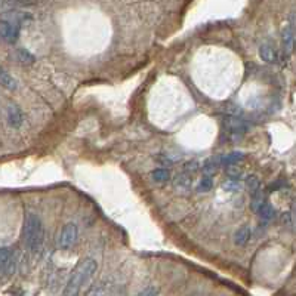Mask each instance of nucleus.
Wrapping results in <instances>:
<instances>
[{"instance_id":"1","label":"nucleus","mask_w":296,"mask_h":296,"mask_svg":"<svg viewBox=\"0 0 296 296\" xmlns=\"http://www.w3.org/2000/svg\"><path fill=\"white\" fill-rule=\"evenodd\" d=\"M98 262L93 258H83L79 261L76 268L73 270L69 283L64 289V296H77L80 293L82 287H85L96 273Z\"/></svg>"},{"instance_id":"2","label":"nucleus","mask_w":296,"mask_h":296,"mask_svg":"<svg viewBox=\"0 0 296 296\" xmlns=\"http://www.w3.org/2000/svg\"><path fill=\"white\" fill-rule=\"evenodd\" d=\"M23 240L25 248L31 253H39L45 243V227L39 215L28 212L23 225Z\"/></svg>"},{"instance_id":"3","label":"nucleus","mask_w":296,"mask_h":296,"mask_svg":"<svg viewBox=\"0 0 296 296\" xmlns=\"http://www.w3.org/2000/svg\"><path fill=\"white\" fill-rule=\"evenodd\" d=\"M20 31H21V23L18 20H8V18H3L2 23H0V34H2V39L5 43L8 45H14L18 37H20Z\"/></svg>"},{"instance_id":"4","label":"nucleus","mask_w":296,"mask_h":296,"mask_svg":"<svg viewBox=\"0 0 296 296\" xmlns=\"http://www.w3.org/2000/svg\"><path fill=\"white\" fill-rule=\"evenodd\" d=\"M77 237H79V228L74 222H69L66 224L64 227L61 228L60 234H58V248L61 249H70L76 245L77 242Z\"/></svg>"},{"instance_id":"5","label":"nucleus","mask_w":296,"mask_h":296,"mask_svg":"<svg viewBox=\"0 0 296 296\" xmlns=\"http://www.w3.org/2000/svg\"><path fill=\"white\" fill-rule=\"evenodd\" d=\"M0 270H2V278L6 280L9 277H12L15 270H17V259L14 252L9 248L3 246L0 249Z\"/></svg>"},{"instance_id":"6","label":"nucleus","mask_w":296,"mask_h":296,"mask_svg":"<svg viewBox=\"0 0 296 296\" xmlns=\"http://www.w3.org/2000/svg\"><path fill=\"white\" fill-rule=\"evenodd\" d=\"M224 126H225V131H227L228 134L232 135V138L240 137L248 129V125L242 119H239V117H227L224 120Z\"/></svg>"},{"instance_id":"7","label":"nucleus","mask_w":296,"mask_h":296,"mask_svg":"<svg viewBox=\"0 0 296 296\" xmlns=\"http://www.w3.org/2000/svg\"><path fill=\"white\" fill-rule=\"evenodd\" d=\"M295 47V24L287 23L283 30V53L289 56Z\"/></svg>"},{"instance_id":"8","label":"nucleus","mask_w":296,"mask_h":296,"mask_svg":"<svg viewBox=\"0 0 296 296\" xmlns=\"http://www.w3.org/2000/svg\"><path fill=\"white\" fill-rule=\"evenodd\" d=\"M6 119H8L9 126H12V128H15V129L20 128L24 122L23 110H21L18 105H15V104H9V105L6 107Z\"/></svg>"},{"instance_id":"9","label":"nucleus","mask_w":296,"mask_h":296,"mask_svg":"<svg viewBox=\"0 0 296 296\" xmlns=\"http://www.w3.org/2000/svg\"><path fill=\"white\" fill-rule=\"evenodd\" d=\"M259 56L264 61H267V63H275L278 60V52L274 47L273 43L265 42V43H262V45L259 46Z\"/></svg>"},{"instance_id":"10","label":"nucleus","mask_w":296,"mask_h":296,"mask_svg":"<svg viewBox=\"0 0 296 296\" xmlns=\"http://www.w3.org/2000/svg\"><path fill=\"white\" fill-rule=\"evenodd\" d=\"M251 227L249 225H243V227H240L237 229V232H235V239H234V242H235V245H239V246H245L248 242H249V239H251Z\"/></svg>"},{"instance_id":"11","label":"nucleus","mask_w":296,"mask_h":296,"mask_svg":"<svg viewBox=\"0 0 296 296\" xmlns=\"http://www.w3.org/2000/svg\"><path fill=\"white\" fill-rule=\"evenodd\" d=\"M0 83L8 91H15L17 89V80L6 70H2L0 71Z\"/></svg>"},{"instance_id":"12","label":"nucleus","mask_w":296,"mask_h":296,"mask_svg":"<svg viewBox=\"0 0 296 296\" xmlns=\"http://www.w3.org/2000/svg\"><path fill=\"white\" fill-rule=\"evenodd\" d=\"M245 159L243 153H229V154H221V166H234L239 161Z\"/></svg>"},{"instance_id":"13","label":"nucleus","mask_w":296,"mask_h":296,"mask_svg":"<svg viewBox=\"0 0 296 296\" xmlns=\"http://www.w3.org/2000/svg\"><path fill=\"white\" fill-rule=\"evenodd\" d=\"M15 56H17V60L20 61V63H23V64H31V63H34V55L33 53H30L27 49H18L17 52H15Z\"/></svg>"},{"instance_id":"14","label":"nucleus","mask_w":296,"mask_h":296,"mask_svg":"<svg viewBox=\"0 0 296 296\" xmlns=\"http://www.w3.org/2000/svg\"><path fill=\"white\" fill-rule=\"evenodd\" d=\"M246 185H248V188H249V193H251L252 197L261 193V184H259L256 176H249L248 181H246Z\"/></svg>"},{"instance_id":"15","label":"nucleus","mask_w":296,"mask_h":296,"mask_svg":"<svg viewBox=\"0 0 296 296\" xmlns=\"http://www.w3.org/2000/svg\"><path fill=\"white\" fill-rule=\"evenodd\" d=\"M151 176H153V180L157 181V183H166V181H169V178H170V172L166 170V169H156V170L151 173Z\"/></svg>"},{"instance_id":"16","label":"nucleus","mask_w":296,"mask_h":296,"mask_svg":"<svg viewBox=\"0 0 296 296\" xmlns=\"http://www.w3.org/2000/svg\"><path fill=\"white\" fill-rule=\"evenodd\" d=\"M212 187H213V178L210 175H206V176L202 178V181L199 183V185H197V190L206 193V191L212 190Z\"/></svg>"},{"instance_id":"17","label":"nucleus","mask_w":296,"mask_h":296,"mask_svg":"<svg viewBox=\"0 0 296 296\" xmlns=\"http://www.w3.org/2000/svg\"><path fill=\"white\" fill-rule=\"evenodd\" d=\"M224 188L227 191H239L242 188V184L234 181V180H228L227 183H224Z\"/></svg>"},{"instance_id":"18","label":"nucleus","mask_w":296,"mask_h":296,"mask_svg":"<svg viewBox=\"0 0 296 296\" xmlns=\"http://www.w3.org/2000/svg\"><path fill=\"white\" fill-rule=\"evenodd\" d=\"M86 296H105V287L104 286H95L86 293Z\"/></svg>"},{"instance_id":"19","label":"nucleus","mask_w":296,"mask_h":296,"mask_svg":"<svg viewBox=\"0 0 296 296\" xmlns=\"http://www.w3.org/2000/svg\"><path fill=\"white\" fill-rule=\"evenodd\" d=\"M138 296H157V292L153 287H147V289H144Z\"/></svg>"}]
</instances>
